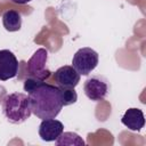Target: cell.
<instances>
[{
	"label": "cell",
	"mask_w": 146,
	"mask_h": 146,
	"mask_svg": "<svg viewBox=\"0 0 146 146\" xmlns=\"http://www.w3.org/2000/svg\"><path fill=\"white\" fill-rule=\"evenodd\" d=\"M24 90L27 92L31 111L38 119H55L62 111L63 104L57 86L33 78H26Z\"/></svg>",
	"instance_id": "1"
},
{
	"label": "cell",
	"mask_w": 146,
	"mask_h": 146,
	"mask_svg": "<svg viewBox=\"0 0 146 146\" xmlns=\"http://www.w3.org/2000/svg\"><path fill=\"white\" fill-rule=\"evenodd\" d=\"M1 108L6 119L14 124L25 122L32 114L29 96L23 92L7 95L2 100Z\"/></svg>",
	"instance_id": "2"
},
{
	"label": "cell",
	"mask_w": 146,
	"mask_h": 146,
	"mask_svg": "<svg viewBox=\"0 0 146 146\" xmlns=\"http://www.w3.org/2000/svg\"><path fill=\"white\" fill-rule=\"evenodd\" d=\"M48 50L44 48L38 49L25 65L26 78H33L40 81H46L50 75L51 71L47 67Z\"/></svg>",
	"instance_id": "3"
},
{
	"label": "cell",
	"mask_w": 146,
	"mask_h": 146,
	"mask_svg": "<svg viewBox=\"0 0 146 146\" xmlns=\"http://www.w3.org/2000/svg\"><path fill=\"white\" fill-rule=\"evenodd\" d=\"M98 54L96 50L84 47L79 49L72 58V66L76 70L80 75H88L90 74L96 66L98 65Z\"/></svg>",
	"instance_id": "4"
},
{
	"label": "cell",
	"mask_w": 146,
	"mask_h": 146,
	"mask_svg": "<svg viewBox=\"0 0 146 146\" xmlns=\"http://www.w3.org/2000/svg\"><path fill=\"white\" fill-rule=\"evenodd\" d=\"M84 95L94 102L105 99L110 91L108 80L103 75H91L83 83Z\"/></svg>",
	"instance_id": "5"
},
{
	"label": "cell",
	"mask_w": 146,
	"mask_h": 146,
	"mask_svg": "<svg viewBox=\"0 0 146 146\" xmlns=\"http://www.w3.org/2000/svg\"><path fill=\"white\" fill-rule=\"evenodd\" d=\"M19 68L16 56L8 49L0 50V80L7 81L17 75Z\"/></svg>",
	"instance_id": "6"
},
{
	"label": "cell",
	"mask_w": 146,
	"mask_h": 146,
	"mask_svg": "<svg viewBox=\"0 0 146 146\" xmlns=\"http://www.w3.org/2000/svg\"><path fill=\"white\" fill-rule=\"evenodd\" d=\"M54 80L57 87L75 88L80 82V74L73 66L64 65L57 68L54 73Z\"/></svg>",
	"instance_id": "7"
},
{
	"label": "cell",
	"mask_w": 146,
	"mask_h": 146,
	"mask_svg": "<svg viewBox=\"0 0 146 146\" xmlns=\"http://www.w3.org/2000/svg\"><path fill=\"white\" fill-rule=\"evenodd\" d=\"M63 131V123L56 119L42 120L39 125V136L43 141H55Z\"/></svg>",
	"instance_id": "8"
},
{
	"label": "cell",
	"mask_w": 146,
	"mask_h": 146,
	"mask_svg": "<svg viewBox=\"0 0 146 146\" xmlns=\"http://www.w3.org/2000/svg\"><path fill=\"white\" fill-rule=\"evenodd\" d=\"M121 122L131 131L139 132L145 125V116L139 108H129L121 117Z\"/></svg>",
	"instance_id": "9"
},
{
	"label": "cell",
	"mask_w": 146,
	"mask_h": 146,
	"mask_svg": "<svg viewBox=\"0 0 146 146\" xmlns=\"http://www.w3.org/2000/svg\"><path fill=\"white\" fill-rule=\"evenodd\" d=\"M2 24L3 27L9 32L19 31L22 27V15L14 9L6 10L2 15Z\"/></svg>",
	"instance_id": "10"
},
{
	"label": "cell",
	"mask_w": 146,
	"mask_h": 146,
	"mask_svg": "<svg viewBox=\"0 0 146 146\" xmlns=\"http://www.w3.org/2000/svg\"><path fill=\"white\" fill-rule=\"evenodd\" d=\"M55 144L57 146H83L84 140L75 132L67 131L62 132L59 137L55 140Z\"/></svg>",
	"instance_id": "11"
},
{
	"label": "cell",
	"mask_w": 146,
	"mask_h": 146,
	"mask_svg": "<svg viewBox=\"0 0 146 146\" xmlns=\"http://www.w3.org/2000/svg\"><path fill=\"white\" fill-rule=\"evenodd\" d=\"M60 92V100L63 106H70L78 100V94L74 90V88H63L58 87Z\"/></svg>",
	"instance_id": "12"
},
{
	"label": "cell",
	"mask_w": 146,
	"mask_h": 146,
	"mask_svg": "<svg viewBox=\"0 0 146 146\" xmlns=\"http://www.w3.org/2000/svg\"><path fill=\"white\" fill-rule=\"evenodd\" d=\"M14 3H17V5H25V3H27V2H30V1H32V0H11Z\"/></svg>",
	"instance_id": "13"
}]
</instances>
